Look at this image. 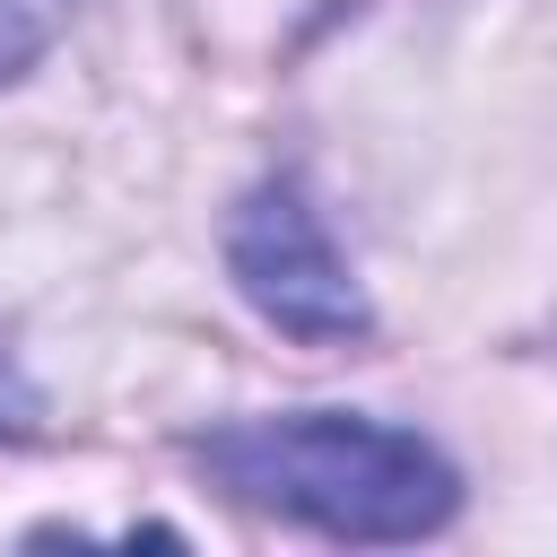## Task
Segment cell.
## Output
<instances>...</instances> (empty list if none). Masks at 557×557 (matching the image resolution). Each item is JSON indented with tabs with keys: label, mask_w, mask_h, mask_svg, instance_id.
I'll use <instances>...</instances> for the list:
<instances>
[{
	"label": "cell",
	"mask_w": 557,
	"mask_h": 557,
	"mask_svg": "<svg viewBox=\"0 0 557 557\" xmlns=\"http://www.w3.org/2000/svg\"><path fill=\"white\" fill-rule=\"evenodd\" d=\"M191 453L244 505L313 522L331 540H426L461 505V479L426 435L383 426V418H348V409L235 418V426L191 435Z\"/></svg>",
	"instance_id": "obj_1"
},
{
	"label": "cell",
	"mask_w": 557,
	"mask_h": 557,
	"mask_svg": "<svg viewBox=\"0 0 557 557\" xmlns=\"http://www.w3.org/2000/svg\"><path fill=\"white\" fill-rule=\"evenodd\" d=\"M226 270L252 296V313L278 322L305 348H339V339H357L374 322L357 278H348V261L331 252V235H322V218H313V200L296 183L244 191V209L226 226Z\"/></svg>",
	"instance_id": "obj_2"
},
{
	"label": "cell",
	"mask_w": 557,
	"mask_h": 557,
	"mask_svg": "<svg viewBox=\"0 0 557 557\" xmlns=\"http://www.w3.org/2000/svg\"><path fill=\"white\" fill-rule=\"evenodd\" d=\"M70 9L78 0H0V78H26L52 52V35L70 26Z\"/></svg>",
	"instance_id": "obj_3"
},
{
	"label": "cell",
	"mask_w": 557,
	"mask_h": 557,
	"mask_svg": "<svg viewBox=\"0 0 557 557\" xmlns=\"http://www.w3.org/2000/svg\"><path fill=\"white\" fill-rule=\"evenodd\" d=\"M26 426H35V383L17 374V357L0 339V435H26Z\"/></svg>",
	"instance_id": "obj_4"
}]
</instances>
